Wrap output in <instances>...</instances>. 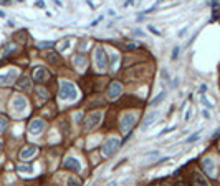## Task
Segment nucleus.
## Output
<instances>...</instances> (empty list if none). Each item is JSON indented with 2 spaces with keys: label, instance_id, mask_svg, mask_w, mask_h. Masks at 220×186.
I'll return each mask as SVG.
<instances>
[{
  "label": "nucleus",
  "instance_id": "42",
  "mask_svg": "<svg viewBox=\"0 0 220 186\" xmlns=\"http://www.w3.org/2000/svg\"><path fill=\"white\" fill-rule=\"evenodd\" d=\"M108 186H118V183H116V181H111V183H109Z\"/></svg>",
  "mask_w": 220,
  "mask_h": 186
},
{
  "label": "nucleus",
  "instance_id": "43",
  "mask_svg": "<svg viewBox=\"0 0 220 186\" xmlns=\"http://www.w3.org/2000/svg\"><path fill=\"white\" fill-rule=\"evenodd\" d=\"M176 186H185V183H182V181H179V183H176Z\"/></svg>",
  "mask_w": 220,
  "mask_h": 186
},
{
  "label": "nucleus",
  "instance_id": "21",
  "mask_svg": "<svg viewBox=\"0 0 220 186\" xmlns=\"http://www.w3.org/2000/svg\"><path fill=\"white\" fill-rule=\"evenodd\" d=\"M166 95H167L166 91H161V93H159L157 96H156V98H152V100H151V105H152V107H156V105H159V103H161L162 100H164V98H166Z\"/></svg>",
  "mask_w": 220,
  "mask_h": 186
},
{
  "label": "nucleus",
  "instance_id": "28",
  "mask_svg": "<svg viewBox=\"0 0 220 186\" xmlns=\"http://www.w3.org/2000/svg\"><path fill=\"white\" fill-rule=\"evenodd\" d=\"M37 93L40 95V98H48V91H46L45 88H42V86H38V88H37Z\"/></svg>",
  "mask_w": 220,
  "mask_h": 186
},
{
  "label": "nucleus",
  "instance_id": "27",
  "mask_svg": "<svg viewBox=\"0 0 220 186\" xmlns=\"http://www.w3.org/2000/svg\"><path fill=\"white\" fill-rule=\"evenodd\" d=\"M18 171L20 173H32L33 171V166L32 165H28V166H23L22 165V166H18Z\"/></svg>",
  "mask_w": 220,
  "mask_h": 186
},
{
  "label": "nucleus",
  "instance_id": "32",
  "mask_svg": "<svg viewBox=\"0 0 220 186\" xmlns=\"http://www.w3.org/2000/svg\"><path fill=\"white\" fill-rule=\"evenodd\" d=\"M161 77L164 78V80H169V73H167V70L164 68V70H161Z\"/></svg>",
  "mask_w": 220,
  "mask_h": 186
},
{
  "label": "nucleus",
  "instance_id": "29",
  "mask_svg": "<svg viewBox=\"0 0 220 186\" xmlns=\"http://www.w3.org/2000/svg\"><path fill=\"white\" fill-rule=\"evenodd\" d=\"M200 101H202V103H204V105H205V107H207V108H213V105H212L210 101H208V100H207V96H205V95H200Z\"/></svg>",
  "mask_w": 220,
  "mask_h": 186
},
{
  "label": "nucleus",
  "instance_id": "33",
  "mask_svg": "<svg viewBox=\"0 0 220 186\" xmlns=\"http://www.w3.org/2000/svg\"><path fill=\"white\" fill-rule=\"evenodd\" d=\"M190 115H192V110H190V108H189V110H187V112H185V116H184V120H185V121H187V120L190 118Z\"/></svg>",
  "mask_w": 220,
  "mask_h": 186
},
{
  "label": "nucleus",
  "instance_id": "34",
  "mask_svg": "<svg viewBox=\"0 0 220 186\" xmlns=\"http://www.w3.org/2000/svg\"><path fill=\"white\" fill-rule=\"evenodd\" d=\"M116 60H118V55H113V62H111V68L116 67Z\"/></svg>",
  "mask_w": 220,
  "mask_h": 186
},
{
  "label": "nucleus",
  "instance_id": "19",
  "mask_svg": "<svg viewBox=\"0 0 220 186\" xmlns=\"http://www.w3.org/2000/svg\"><path fill=\"white\" fill-rule=\"evenodd\" d=\"M74 65H76L78 68H83V67L86 65V57H84L83 53L76 55V57H74Z\"/></svg>",
  "mask_w": 220,
  "mask_h": 186
},
{
  "label": "nucleus",
  "instance_id": "14",
  "mask_svg": "<svg viewBox=\"0 0 220 186\" xmlns=\"http://www.w3.org/2000/svg\"><path fill=\"white\" fill-rule=\"evenodd\" d=\"M28 130H30V133L38 135V133H42L45 130V121L43 120H33L30 123V126H28Z\"/></svg>",
  "mask_w": 220,
  "mask_h": 186
},
{
  "label": "nucleus",
  "instance_id": "1",
  "mask_svg": "<svg viewBox=\"0 0 220 186\" xmlns=\"http://www.w3.org/2000/svg\"><path fill=\"white\" fill-rule=\"evenodd\" d=\"M60 98L61 100H68V101H74L78 98V91L71 81H61L60 86Z\"/></svg>",
  "mask_w": 220,
  "mask_h": 186
},
{
  "label": "nucleus",
  "instance_id": "20",
  "mask_svg": "<svg viewBox=\"0 0 220 186\" xmlns=\"http://www.w3.org/2000/svg\"><path fill=\"white\" fill-rule=\"evenodd\" d=\"M66 186H83L81 179H78L76 176H68L66 178Z\"/></svg>",
  "mask_w": 220,
  "mask_h": 186
},
{
  "label": "nucleus",
  "instance_id": "30",
  "mask_svg": "<svg viewBox=\"0 0 220 186\" xmlns=\"http://www.w3.org/2000/svg\"><path fill=\"white\" fill-rule=\"evenodd\" d=\"M147 28H149V32H151V33H154V35H161V32H159V30H157V28H156V27L149 25Z\"/></svg>",
  "mask_w": 220,
  "mask_h": 186
},
{
  "label": "nucleus",
  "instance_id": "36",
  "mask_svg": "<svg viewBox=\"0 0 220 186\" xmlns=\"http://www.w3.org/2000/svg\"><path fill=\"white\" fill-rule=\"evenodd\" d=\"M185 33H187V28H182V30L179 32V37H182V35H185Z\"/></svg>",
  "mask_w": 220,
  "mask_h": 186
},
{
  "label": "nucleus",
  "instance_id": "10",
  "mask_svg": "<svg viewBox=\"0 0 220 186\" xmlns=\"http://www.w3.org/2000/svg\"><path fill=\"white\" fill-rule=\"evenodd\" d=\"M17 77H18V72H17V68H12L8 70L5 75H0V85H10L12 81H15Z\"/></svg>",
  "mask_w": 220,
  "mask_h": 186
},
{
  "label": "nucleus",
  "instance_id": "13",
  "mask_svg": "<svg viewBox=\"0 0 220 186\" xmlns=\"http://www.w3.org/2000/svg\"><path fill=\"white\" fill-rule=\"evenodd\" d=\"M190 184L192 186H208V181L200 173H192V176H190Z\"/></svg>",
  "mask_w": 220,
  "mask_h": 186
},
{
  "label": "nucleus",
  "instance_id": "6",
  "mask_svg": "<svg viewBox=\"0 0 220 186\" xmlns=\"http://www.w3.org/2000/svg\"><path fill=\"white\" fill-rule=\"evenodd\" d=\"M121 93H123V85H121L118 80L111 81V85H109V88H108V98L116 100V98L121 96Z\"/></svg>",
  "mask_w": 220,
  "mask_h": 186
},
{
  "label": "nucleus",
  "instance_id": "7",
  "mask_svg": "<svg viewBox=\"0 0 220 186\" xmlns=\"http://www.w3.org/2000/svg\"><path fill=\"white\" fill-rule=\"evenodd\" d=\"M200 165H202V170L205 171V174H208V176H215L217 174V170H215V163H213L212 158H204L200 161Z\"/></svg>",
  "mask_w": 220,
  "mask_h": 186
},
{
  "label": "nucleus",
  "instance_id": "11",
  "mask_svg": "<svg viewBox=\"0 0 220 186\" xmlns=\"http://www.w3.org/2000/svg\"><path fill=\"white\" fill-rule=\"evenodd\" d=\"M12 107H13L15 112H18V113H20V112H23V110L27 108V100H25V98H23L22 95H17L13 100H12Z\"/></svg>",
  "mask_w": 220,
  "mask_h": 186
},
{
  "label": "nucleus",
  "instance_id": "24",
  "mask_svg": "<svg viewBox=\"0 0 220 186\" xmlns=\"http://www.w3.org/2000/svg\"><path fill=\"white\" fill-rule=\"evenodd\" d=\"M15 50V46L13 45H12V43H7V45H5L3 46V52H2V57H5V55H7L8 53V52H13Z\"/></svg>",
  "mask_w": 220,
  "mask_h": 186
},
{
  "label": "nucleus",
  "instance_id": "8",
  "mask_svg": "<svg viewBox=\"0 0 220 186\" xmlns=\"http://www.w3.org/2000/svg\"><path fill=\"white\" fill-rule=\"evenodd\" d=\"M33 80L37 83H45L48 80V72H46L45 67H37L33 70Z\"/></svg>",
  "mask_w": 220,
  "mask_h": 186
},
{
  "label": "nucleus",
  "instance_id": "15",
  "mask_svg": "<svg viewBox=\"0 0 220 186\" xmlns=\"http://www.w3.org/2000/svg\"><path fill=\"white\" fill-rule=\"evenodd\" d=\"M38 153V148L37 146H27V148H23L20 151V160H28V158H32V156H35Z\"/></svg>",
  "mask_w": 220,
  "mask_h": 186
},
{
  "label": "nucleus",
  "instance_id": "17",
  "mask_svg": "<svg viewBox=\"0 0 220 186\" xmlns=\"http://www.w3.org/2000/svg\"><path fill=\"white\" fill-rule=\"evenodd\" d=\"M142 103V100L141 98H136V96H124L123 100H121V105H123V107H126V105H134V107H139V105Z\"/></svg>",
  "mask_w": 220,
  "mask_h": 186
},
{
  "label": "nucleus",
  "instance_id": "9",
  "mask_svg": "<svg viewBox=\"0 0 220 186\" xmlns=\"http://www.w3.org/2000/svg\"><path fill=\"white\" fill-rule=\"evenodd\" d=\"M63 166H65L66 170H73V171L81 170V163H79L78 158H74V156H66L65 161H63Z\"/></svg>",
  "mask_w": 220,
  "mask_h": 186
},
{
  "label": "nucleus",
  "instance_id": "5",
  "mask_svg": "<svg viewBox=\"0 0 220 186\" xmlns=\"http://www.w3.org/2000/svg\"><path fill=\"white\" fill-rule=\"evenodd\" d=\"M136 123V115L134 113H124L121 116V123H119V128L121 131H129L132 126Z\"/></svg>",
  "mask_w": 220,
  "mask_h": 186
},
{
  "label": "nucleus",
  "instance_id": "4",
  "mask_svg": "<svg viewBox=\"0 0 220 186\" xmlns=\"http://www.w3.org/2000/svg\"><path fill=\"white\" fill-rule=\"evenodd\" d=\"M101 120H103V112H93V113H90L88 116H86L84 128L86 130H95V128L101 123Z\"/></svg>",
  "mask_w": 220,
  "mask_h": 186
},
{
  "label": "nucleus",
  "instance_id": "3",
  "mask_svg": "<svg viewBox=\"0 0 220 186\" xmlns=\"http://www.w3.org/2000/svg\"><path fill=\"white\" fill-rule=\"evenodd\" d=\"M119 145H121V141L118 138H108L106 141H104V145H103V155L106 156H111V155H114L116 151H118V148H119Z\"/></svg>",
  "mask_w": 220,
  "mask_h": 186
},
{
  "label": "nucleus",
  "instance_id": "31",
  "mask_svg": "<svg viewBox=\"0 0 220 186\" xmlns=\"http://www.w3.org/2000/svg\"><path fill=\"white\" fill-rule=\"evenodd\" d=\"M179 50H181V48H179V46H176V48L172 50V60H176V58L179 57Z\"/></svg>",
  "mask_w": 220,
  "mask_h": 186
},
{
  "label": "nucleus",
  "instance_id": "2",
  "mask_svg": "<svg viewBox=\"0 0 220 186\" xmlns=\"http://www.w3.org/2000/svg\"><path fill=\"white\" fill-rule=\"evenodd\" d=\"M95 63H96V68L100 72H104L108 67H109V62H108V53L104 50V46H98L95 50Z\"/></svg>",
  "mask_w": 220,
  "mask_h": 186
},
{
  "label": "nucleus",
  "instance_id": "39",
  "mask_svg": "<svg viewBox=\"0 0 220 186\" xmlns=\"http://www.w3.org/2000/svg\"><path fill=\"white\" fill-rule=\"evenodd\" d=\"M37 7H40V8H45V3H43V2H37Z\"/></svg>",
  "mask_w": 220,
  "mask_h": 186
},
{
  "label": "nucleus",
  "instance_id": "37",
  "mask_svg": "<svg viewBox=\"0 0 220 186\" xmlns=\"http://www.w3.org/2000/svg\"><path fill=\"white\" fill-rule=\"evenodd\" d=\"M199 90H200V93H204V91L207 90V85H200V88H199Z\"/></svg>",
  "mask_w": 220,
  "mask_h": 186
},
{
  "label": "nucleus",
  "instance_id": "23",
  "mask_svg": "<svg viewBox=\"0 0 220 186\" xmlns=\"http://www.w3.org/2000/svg\"><path fill=\"white\" fill-rule=\"evenodd\" d=\"M8 128V121L7 118H3V116H0V133H3L5 130Z\"/></svg>",
  "mask_w": 220,
  "mask_h": 186
},
{
  "label": "nucleus",
  "instance_id": "16",
  "mask_svg": "<svg viewBox=\"0 0 220 186\" xmlns=\"http://www.w3.org/2000/svg\"><path fill=\"white\" fill-rule=\"evenodd\" d=\"M46 60H48L51 65H60L61 63V57L58 52H46Z\"/></svg>",
  "mask_w": 220,
  "mask_h": 186
},
{
  "label": "nucleus",
  "instance_id": "26",
  "mask_svg": "<svg viewBox=\"0 0 220 186\" xmlns=\"http://www.w3.org/2000/svg\"><path fill=\"white\" fill-rule=\"evenodd\" d=\"M53 43L55 42H48V40H45V42L37 43V46H38V48H48V46H53Z\"/></svg>",
  "mask_w": 220,
  "mask_h": 186
},
{
  "label": "nucleus",
  "instance_id": "22",
  "mask_svg": "<svg viewBox=\"0 0 220 186\" xmlns=\"http://www.w3.org/2000/svg\"><path fill=\"white\" fill-rule=\"evenodd\" d=\"M13 40H15V42H25V40H27V32L22 30L18 33H15L13 35Z\"/></svg>",
  "mask_w": 220,
  "mask_h": 186
},
{
  "label": "nucleus",
  "instance_id": "35",
  "mask_svg": "<svg viewBox=\"0 0 220 186\" xmlns=\"http://www.w3.org/2000/svg\"><path fill=\"white\" fill-rule=\"evenodd\" d=\"M0 5H3V7H5V5H10V2H8V0H0Z\"/></svg>",
  "mask_w": 220,
  "mask_h": 186
},
{
  "label": "nucleus",
  "instance_id": "12",
  "mask_svg": "<svg viewBox=\"0 0 220 186\" xmlns=\"http://www.w3.org/2000/svg\"><path fill=\"white\" fill-rule=\"evenodd\" d=\"M157 116H159V110H157V112H149V113L146 115V118H144V121H142V125H141V128H142V131H144V130H147V128H149L151 125H152V123H154V120H156V118H157Z\"/></svg>",
  "mask_w": 220,
  "mask_h": 186
},
{
  "label": "nucleus",
  "instance_id": "40",
  "mask_svg": "<svg viewBox=\"0 0 220 186\" xmlns=\"http://www.w3.org/2000/svg\"><path fill=\"white\" fill-rule=\"evenodd\" d=\"M204 118H210V113H208V112H207V110H205V112H204Z\"/></svg>",
  "mask_w": 220,
  "mask_h": 186
},
{
  "label": "nucleus",
  "instance_id": "18",
  "mask_svg": "<svg viewBox=\"0 0 220 186\" xmlns=\"http://www.w3.org/2000/svg\"><path fill=\"white\" fill-rule=\"evenodd\" d=\"M17 85H18L20 90H25V91H30L32 90V83H30V78H28V77H22Z\"/></svg>",
  "mask_w": 220,
  "mask_h": 186
},
{
  "label": "nucleus",
  "instance_id": "38",
  "mask_svg": "<svg viewBox=\"0 0 220 186\" xmlns=\"http://www.w3.org/2000/svg\"><path fill=\"white\" fill-rule=\"evenodd\" d=\"M68 46H69V43H68V42H65V43H63V45H61V50H66V48H68Z\"/></svg>",
  "mask_w": 220,
  "mask_h": 186
},
{
  "label": "nucleus",
  "instance_id": "41",
  "mask_svg": "<svg viewBox=\"0 0 220 186\" xmlns=\"http://www.w3.org/2000/svg\"><path fill=\"white\" fill-rule=\"evenodd\" d=\"M0 17H2V19H5V17H7V14H5L3 10H0Z\"/></svg>",
  "mask_w": 220,
  "mask_h": 186
},
{
  "label": "nucleus",
  "instance_id": "25",
  "mask_svg": "<svg viewBox=\"0 0 220 186\" xmlns=\"http://www.w3.org/2000/svg\"><path fill=\"white\" fill-rule=\"evenodd\" d=\"M199 138H200V131H195L194 135H192V136H189L187 140H185V141H187V143H194V141H197Z\"/></svg>",
  "mask_w": 220,
  "mask_h": 186
},
{
  "label": "nucleus",
  "instance_id": "44",
  "mask_svg": "<svg viewBox=\"0 0 220 186\" xmlns=\"http://www.w3.org/2000/svg\"><path fill=\"white\" fill-rule=\"evenodd\" d=\"M0 150H2V141H0Z\"/></svg>",
  "mask_w": 220,
  "mask_h": 186
}]
</instances>
